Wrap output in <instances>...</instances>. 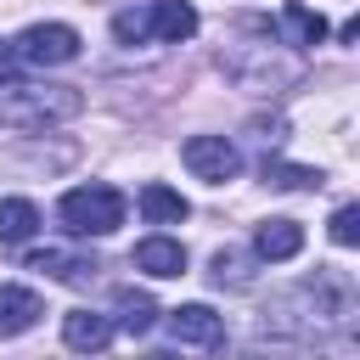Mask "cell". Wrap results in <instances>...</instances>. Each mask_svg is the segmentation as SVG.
<instances>
[{
	"mask_svg": "<svg viewBox=\"0 0 360 360\" xmlns=\"http://www.w3.org/2000/svg\"><path fill=\"white\" fill-rule=\"evenodd\" d=\"M56 214H62V225H68L73 236H107V231L124 225L129 202H124L118 186H101V180H96V186H73Z\"/></svg>",
	"mask_w": 360,
	"mask_h": 360,
	"instance_id": "6da1fadb",
	"label": "cell"
},
{
	"mask_svg": "<svg viewBox=\"0 0 360 360\" xmlns=\"http://www.w3.org/2000/svg\"><path fill=\"white\" fill-rule=\"evenodd\" d=\"M79 112V90L68 84H6V101H0V124H17V129H39V124H56V118H73Z\"/></svg>",
	"mask_w": 360,
	"mask_h": 360,
	"instance_id": "7a4b0ae2",
	"label": "cell"
},
{
	"mask_svg": "<svg viewBox=\"0 0 360 360\" xmlns=\"http://www.w3.org/2000/svg\"><path fill=\"white\" fill-rule=\"evenodd\" d=\"M73 56H79V28H68V22H34L17 34V62H28V68H62Z\"/></svg>",
	"mask_w": 360,
	"mask_h": 360,
	"instance_id": "3957f363",
	"label": "cell"
},
{
	"mask_svg": "<svg viewBox=\"0 0 360 360\" xmlns=\"http://www.w3.org/2000/svg\"><path fill=\"white\" fill-rule=\"evenodd\" d=\"M180 158H186V169H191L197 180H208V186H225V180L242 169V158H236V146H231L225 135H191V141L180 146Z\"/></svg>",
	"mask_w": 360,
	"mask_h": 360,
	"instance_id": "277c9868",
	"label": "cell"
},
{
	"mask_svg": "<svg viewBox=\"0 0 360 360\" xmlns=\"http://www.w3.org/2000/svg\"><path fill=\"white\" fill-rule=\"evenodd\" d=\"M169 332H174L180 343H202V349H214L219 332H225V321H219L208 304H180V309H169Z\"/></svg>",
	"mask_w": 360,
	"mask_h": 360,
	"instance_id": "5b68a950",
	"label": "cell"
},
{
	"mask_svg": "<svg viewBox=\"0 0 360 360\" xmlns=\"http://www.w3.org/2000/svg\"><path fill=\"white\" fill-rule=\"evenodd\" d=\"M107 338H112V321L107 315H96V309H68L62 315V343L68 349L96 354V349H107Z\"/></svg>",
	"mask_w": 360,
	"mask_h": 360,
	"instance_id": "8992f818",
	"label": "cell"
},
{
	"mask_svg": "<svg viewBox=\"0 0 360 360\" xmlns=\"http://www.w3.org/2000/svg\"><path fill=\"white\" fill-rule=\"evenodd\" d=\"M146 34H152V39H163V45H180V39H191V34H197V11H191L186 0H158V6H152V17H146Z\"/></svg>",
	"mask_w": 360,
	"mask_h": 360,
	"instance_id": "52a82bcc",
	"label": "cell"
},
{
	"mask_svg": "<svg viewBox=\"0 0 360 360\" xmlns=\"http://www.w3.org/2000/svg\"><path fill=\"white\" fill-rule=\"evenodd\" d=\"M129 259H135V270H146V276H158V281L186 270V248H180L174 236H146V242H135Z\"/></svg>",
	"mask_w": 360,
	"mask_h": 360,
	"instance_id": "ba28073f",
	"label": "cell"
},
{
	"mask_svg": "<svg viewBox=\"0 0 360 360\" xmlns=\"http://www.w3.org/2000/svg\"><path fill=\"white\" fill-rule=\"evenodd\" d=\"M39 315H45V304H39V292H34V287H0V338L28 332Z\"/></svg>",
	"mask_w": 360,
	"mask_h": 360,
	"instance_id": "9c48e42d",
	"label": "cell"
},
{
	"mask_svg": "<svg viewBox=\"0 0 360 360\" xmlns=\"http://www.w3.org/2000/svg\"><path fill=\"white\" fill-rule=\"evenodd\" d=\"M298 248H304V225H298V219H264L259 236H253V253L270 259V264H276V259H292Z\"/></svg>",
	"mask_w": 360,
	"mask_h": 360,
	"instance_id": "30bf717a",
	"label": "cell"
},
{
	"mask_svg": "<svg viewBox=\"0 0 360 360\" xmlns=\"http://www.w3.org/2000/svg\"><path fill=\"white\" fill-rule=\"evenodd\" d=\"M141 214L152 219V225H180L186 214H191V202L174 191V186H163V180H152V186H141Z\"/></svg>",
	"mask_w": 360,
	"mask_h": 360,
	"instance_id": "8fae6325",
	"label": "cell"
},
{
	"mask_svg": "<svg viewBox=\"0 0 360 360\" xmlns=\"http://www.w3.org/2000/svg\"><path fill=\"white\" fill-rule=\"evenodd\" d=\"M281 28H287L292 45H321V39H326V17L309 11L304 0H287V6H281Z\"/></svg>",
	"mask_w": 360,
	"mask_h": 360,
	"instance_id": "7c38bea8",
	"label": "cell"
},
{
	"mask_svg": "<svg viewBox=\"0 0 360 360\" xmlns=\"http://www.w3.org/2000/svg\"><path fill=\"white\" fill-rule=\"evenodd\" d=\"M39 231V208L28 197H0V242H28Z\"/></svg>",
	"mask_w": 360,
	"mask_h": 360,
	"instance_id": "4fadbf2b",
	"label": "cell"
},
{
	"mask_svg": "<svg viewBox=\"0 0 360 360\" xmlns=\"http://www.w3.org/2000/svg\"><path fill=\"white\" fill-rule=\"evenodd\" d=\"M152 321H158V304L146 298V292H118V326L129 332V338H141V332H152Z\"/></svg>",
	"mask_w": 360,
	"mask_h": 360,
	"instance_id": "5bb4252c",
	"label": "cell"
},
{
	"mask_svg": "<svg viewBox=\"0 0 360 360\" xmlns=\"http://www.w3.org/2000/svg\"><path fill=\"white\" fill-rule=\"evenodd\" d=\"M28 270H45V276H56V281H73V276H84L90 264L73 259V253H62V248H39V253H28Z\"/></svg>",
	"mask_w": 360,
	"mask_h": 360,
	"instance_id": "9a60e30c",
	"label": "cell"
},
{
	"mask_svg": "<svg viewBox=\"0 0 360 360\" xmlns=\"http://www.w3.org/2000/svg\"><path fill=\"white\" fill-rule=\"evenodd\" d=\"M264 180H270V186L298 191V186H321V169H298V163H264Z\"/></svg>",
	"mask_w": 360,
	"mask_h": 360,
	"instance_id": "2e32d148",
	"label": "cell"
},
{
	"mask_svg": "<svg viewBox=\"0 0 360 360\" xmlns=\"http://www.w3.org/2000/svg\"><path fill=\"white\" fill-rule=\"evenodd\" d=\"M332 242H338V248H354V242H360V208H354V202H343V208L332 214Z\"/></svg>",
	"mask_w": 360,
	"mask_h": 360,
	"instance_id": "e0dca14e",
	"label": "cell"
},
{
	"mask_svg": "<svg viewBox=\"0 0 360 360\" xmlns=\"http://www.w3.org/2000/svg\"><path fill=\"white\" fill-rule=\"evenodd\" d=\"M112 34H118L124 45H135V39H146V17H141V11H118V17H112Z\"/></svg>",
	"mask_w": 360,
	"mask_h": 360,
	"instance_id": "ac0fdd59",
	"label": "cell"
}]
</instances>
